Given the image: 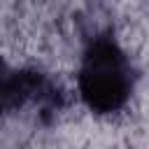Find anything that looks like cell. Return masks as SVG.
Wrapping results in <instances>:
<instances>
[{"label": "cell", "mask_w": 149, "mask_h": 149, "mask_svg": "<svg viewBox=\"0 0 149 149\" xmlns=\"http://www.w3.org/2000/svg\"><path fill=\"white\" fill-rule=\"evenodd\" d=\"M135 68L109 28L95 30L84 47L77 91L93 114H114L126 107L135 88Z\"/></svg>", "instance_id": "1"}, {"label": "cell", "mask_w": 149, "mask_h": 149, "mask_svg": "<svg viewBox=\"0 0 149 149\" xmlns=\"http://www.w3.org/2000/svg\"><path fill=\"white\" fill-rule=\"evenodd\" d=\"M33 107L42 123H49L65 107V91L42 70L14 68L0 58V119Z\"/></svg>", "instance_id": "2"}]
</instances>
